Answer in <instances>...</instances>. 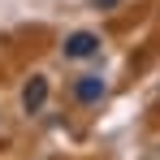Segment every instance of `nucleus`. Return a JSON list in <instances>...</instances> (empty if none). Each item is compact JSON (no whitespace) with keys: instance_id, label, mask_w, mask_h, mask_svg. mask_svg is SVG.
<instances>
[{"instance_id":"obj_2","label":"nucleus","mask_w":160,"mask_h":160,"mask_svg":"<svg viewBox=\"0 0 160 160\" xmlns=\"http://www.w3.org/2000/svg\"><path fill=\"white\" fill-rule=\"evenodd\" d=\"M104 78H100V74H82L78 82H74V100H82V104H100V100H104Z\"/></svg>"},{"instance_id":"obj_4","label":"nucleus","mask_w":160,"mask_h":160,"mask_svg":"<svg viewBox=\"0 0 160 160\" xmlns=\"http://www.w3.org/2000/svg\"><path fill=\"white\" fill-rule=\"evenodd\" d=\"M112 4H117V0H95V9H112Z\"/></svg>"},{"instance_id":"obj_1","label":"nucleus","mask_w":160,"mask_h":160,"mask_svg":"<svg viewBox=\"0 0 160 160\" xmlns=\"http://www.w3.org/2000/svg\"><path fill=\"white\" fill-rule=\"evenodd\" d=\"M61 52L69 56V61H87V56L100 52V35H95V30H74V35L61 43Z\"/></svg>"},{"instance_id":"obj_3","label":"nucleus","mask_w":160,"mask_h":160,"mask_svg":"<svg viewBox=\"0 0 160 160\" xmlns=\"http://www.w3.org/2000/svg\"><path fill=\"white\" fill-rule=\"evenodd\" d=\"M43 104H48V78L35 74V78L22 87V108H26V112H39Z\"/></svg>"}]
</instances>
